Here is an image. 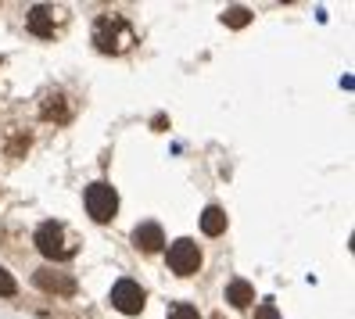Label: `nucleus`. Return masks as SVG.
<instances>
[{"mask_svg":"<svg viewBox=\"0 0 355 319\" xmlns=\"http://www.w3.org/2000/svg\"><path fill=\"white\" fill-rule=\"evenodd\" d=\"M94 44L101 54H122L137 44V33L126 22V15H101L94 22Z\"/></svg>","mask_w":355,"mask_h":319,"instance_id":"nucleus-1","label":"nucleus"},{"mask_svg":"<svg viewBox=\"0 0 355 319\" xmlns=\"http://www.w3.org/2000/svg\"><path fill=\"white\" fill-rule=\"evenodd\" d=\"M36 248L47 255V259H54V262H61V259H72L76 255V244L69 241V233H65V226L61 223H40V230H36Z\"/></svg>","mask_w":355,"mask_h":319,"instance_id":"nucleus-2","label":"nucleus"},{"mask_svg":"<svg viewBox=\"0 0 355 319\" xmlns=\"http://www.w3.org/2000/svg\"><path fill=\"white\" fill-rule=\"evenodd\" d=\"M87 212H90L97 223H112L115 212H119L115 187H108V183H90V187H87Z\"/></svg>","mask_w":355,"mask_h":319,"instance_id":"nucleus-3","label":"nucleus"},{"mask_svg":"<svg viewBox=\"0 0 355 319\" xmlns=\"http://www.w3.org/2000/svg\"><path fill=\"white\" fill-rule=\"evenodd\" d=\"M169 269L176 276H194L201 269V251L191 237H180L176 244H169Z\"/></svg>","mask_w":355,"mask_h":319,"instance_id":"nucleus-4","label":"nucleus"},{"mask_svg":"<svg viewBox=\"0 0 355 319\" xmlns=\"http://www.w3.org/2000/svg\"><path fill=\"white\" fill-rule=\"evenodd\" d=\"M112 305L119 312H126V316H137L144 309V287L137 280H119L112 287Z\"/></svg>","mask_w":355,"mask_h":319,"instance_id":"nucleus-5","label":"nucleus"},{"mask_svg":"<svg viewBox=\"0 0 355 319\" xmlns=\"http://www.w3.org/2000/svg\"><path fill=\"white\" fill-rule=\"evenodd\" d=\"M33 284L40 291H51V294H76V280L65 273H54V269H36Z\"/></svg>","mask_w":355,"mask_h":319,"instance_id":"nucleus-6","label":"nucleus"},{"mask_svg":"<svg viewBox=\"0 0 355 319\" xmlns=\"http://www.w3.org/2000/svg\"><path fill=\"white\" fill-rule=\"evenodd\" d=\"M54 22H58V18H54V11L51 8H44V4H40V8H33L29 15H26V26H29V33H36V36H54Z\"/></svg>","mask_w":355,"mask_h":319,"instance_id":"nucleus-7","label":"nucleus"},{"mask_svg":"<svg viewBox=\"0 0 355 319\" xmlns=\"http://www.w3.org/2000/svg\"><path fill=\"white\" fill-rule=\"evenodd\" d=\"M133 244L144 248V251H158V248L165 244V233H162L158 223H140V226L133 230Z\"/></svg>","mask_w":355,"mask_h":319,"instance_id":"nucleus-8","label":"nucleus"},{"mask_svg":"<svg viewBox=\"0 0 355 319\" xmlns=\"http://www.w3.org/2000/svg\"><path fill=\"white\" fill-rule=\"evenodd\" d=\"M65 101H69V97L61 94V90L47 94V97H44V108H40V112H44V119H54V122H69V119H72V104H65Z\"/></svg>","mask_w":355,"mask_h":319,"instance_id":"nucleus-9","label":"nucleus"},{"mask_svg":"<svg viewBox=\"0 0 355 319\" xmlns=\"http://www.w3.org/2000/svg\"><path fill=\"white\" fill-rule=\"evenodd\" d=\"M226 302L234 305V309H248V305L255 302V291H252V284H248V280H234V284L226 287Z\"/></svg>","mask_w":355,"mask_h":319,"instance_id":"nucleus-10","label":"nucleus"},{"mask_svg":"<svg viewBox=\"0 0 355 319\" xmlns=\"http://www.w3.org/2000/svg\"><path fill=\"white\" fill-rule=\"evenodd\" d=\"M201 230L208 233V237H219V233L226 230V212H223L219 205H208V208L201 212Z\"/></svg>","mask_w":355,"mask_h":319,"instance_id":"nucleus-11","label":"nucleus"},{"mask_svg":"<svg viewBox=\"0 0 355 319\" xmlns=\"http://www.w3.org/2000/svg\"><path fill=\"white\" fill-rule=\"evenodd\" d=\"M223 22H226L230 29H244L248 22H252V11H248V8H226V11H223Z\"/></svg>","mask_w":355,"mask_h":319,"instance_id":"nucleus-12","label":"nucleus"},{"mask_svg":"<svg viewBox=\"0 0 355 319\" xmlns=\"http://www.w3.org/2000/svg\"><path fill=\"white\" fill-rule=\"evenodd\" d=\"M169 319H201V316H198V309H194V305L180 302V305H173V309H169Z\"/></svg>","mask_w":355,"mask_h":319,"instance_id":"nucleus-13","label":"nucleus"},{"mask_svg":"<svg viewBox=\"0 0 355 319\" xmlns=\"http://www.w3.org/2000/svg\"><path fill=\"white\" fill-rule=\"evenodd\" d=\"M18 291V284H15V276L4 269V266H0V294H4V298H11Z\"/></svg>","mask_w":355,"mask_h":319,"instance_id":"nucleus-14","label":"nucleus"},{"mask_svg":"<svg viewBox=\"0 0 355 319\" xmlns=\"http://www.w3.org/2000/svg\"><path fill=\"white\" fill-rule=\"evenodd\" d=\"M255 319H280V312H277L273 302H262V305L255 309Z\"/></svg>","mask_w":355,"mask_h":319,"instance_id":"nucleus-15","label":"nucleus"}]
</instances>
